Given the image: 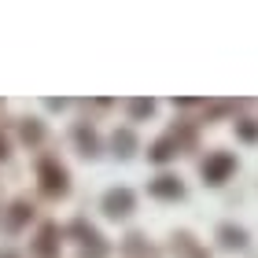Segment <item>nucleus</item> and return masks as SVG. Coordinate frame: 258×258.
<instances>
[{
	"instance_id": "nucleus-4",
	"label": "nucleus",
	"mask_w": 258,
	"mask_h": 258,
	"mask_svg": "<svg viewBox=\"0 0 258 258\" xmlns=\"http://www.w3.org/2000/svg\"><path fill=\"white\" fill-rule=\"evenodd\" d=\"M107 207H111V214H125V207H129V192H111V196H107Z\"/></svg>"
},
{
	"instance_id": "nucleus-3",
	"label": "nucleus",
	"mask_w": 258,
	"mask_h": 258,
	"mask_svg": "<svg viewBox=\"0 0 258 258\" xmlns=\"http://www.w3.org/2000/svg\"><path fill=\"white\" fill-rule=\"evenodd\" d=\"M151 192H155V196H166V199H173V196H181V181H177V177H159L155 184H151Z\"/></svg>"
},
{
	"instance_id": "nucleus-1",
	"label": "nucleus",
	"mask_w": 258,
	"mask_h": 258,
	"mask_svg": "<svg viewBox=\"0 0 258 258\" xmlns=\"http://www.w3.org/2000/svg\"><path fill=\"white\" fill-rule=\"evenodd\" d=\"M232 170H236V159H232L229 151H214V155H207V162H203V177L210 184H221Z\"/></svg>"
},
{
	"instance_id": "nucleus-5",
	"label": "nucleus",
	"mask_w": 258,
	"mask_h": 258,
	"mask_svg": "<svg viewBox=\"0 0 258 258\" xmlns=\"http://www.w3.org/2000/svg\"><path fill=\"white\" fill-rule=\"evenodd\" d=\"M236 129H240V137H243V140H254V137H258V125H254V122H247V118H243Z\"/></svg>"
},
{
	"instance_id": "nucleus-2",
	"label": "nucleus",
	"mask_w": 258,
	"mask_h": 258,
	"mask_svg": "<svg viewBox=\"0 0 258 258\" xmlns=\"http://www.w3.org/2000/svg\"><path fill=\"white\" fill-rule=\"evenodd\" d=\"M221 243H225V247H243V243H247V232L243 229H236V225H221Z\"/></svg>"
}]
</instances>
